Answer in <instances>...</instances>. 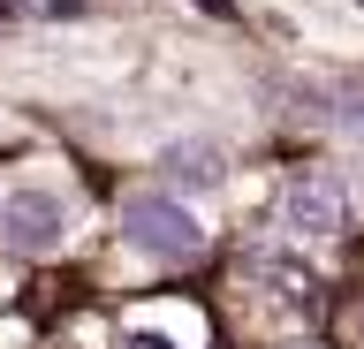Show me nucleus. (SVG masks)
<instances>
[{"mask_svg": "<svg viewBox=\"0 0 364 349\" xmlns=\"http://www.w3.org/2000/svg\"><path fill=\"white\" fill-rule=\"evenodd\" d=\"M0 243H8L16 258H46L53 243H61V198L38 190V183L8 190V198H0Z\"/></svg>", "mask_w": 364, "mask_h": 349, "instance_id": "7ed1b4c3", "label": "nucleus"}, {"mask_svg": "<svg viewBox=\"0 0 364 349\" xmlns=\"http://www.w3.org/2000/svg\"><path fill=\"white\" fill-rule=\"evenodd\" d=\"M341 220H349V190L334 183V175H289L281 183V228L304 235V243H318V235H341Z\"/></svg>", "mask_w": 364, "mask_h": 349, "instance_id": "f03ea898", "label": "nucleus"}, {"mask_svg": "<svg viewBox=\"0 0 364 349\" xmlns=\"http://www.w3.org/2000/svg\"><path fill=\"white\" fill-rule=\"evenodd\" d=\"M304 114L326 122V129H341V137H364V92L357 84H304Z\"/></svg>", "mask_w": 364, "mask_h": 349, "instance_id": "20e7f679", "label": "nucleus"}, {"mask_svg": "<svg viewBox=\"0 0 364 349\" xmlns=\"http://www.w3.org/2000/svg\"><path fill=\"white\" fill-rule=\"evenodd\" d=\"M243 274H250V281H273L281 296H296V289H304V266H289V258H273V251H250Z\"/></svg>", "mask_w": 364, "mask_h": 349, "instance_id": "423d86ee", "label": "nucleus"}, {"mask_svg": "<svg viewBox=\"0 0 364 349\" xmlns=\"http://www.w3.org/2000/svg\"><path fill=\"white\" fill-rule=\"evenodd\" d=\"M122 235H129V251H144L152 266H190V258L205 251L198 213L182 205L175 190H136L129 205H122Z\"/></svg>", "mask_w": 364, "mask_h": 349, "instance_id": "f257e3e1", "label": "nucleus"}, {"mask_svg": "<svg viewBox=\"0 0 364 349\" xmlns=\"http://www.w3.org/2000/svg\"><path fill=\"white\" fill-rule=\"evenodd\" d=\"M159 175L175 190H220L228 160H220V144H167V152H159Z\"/></svg>", "mask_w": 364, "mask_h": 349, "instance_id": "39448f33", "label": "nucleus"}]
</instances>
